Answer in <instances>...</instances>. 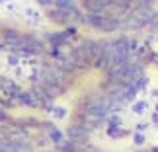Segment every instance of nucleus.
<instances>
[{"label": "nucleus", "mask_w": 158, "mask_h": 152, "mask_svg": "<svg viewBox=\"0 0 158 152\" xmlns=\"http://www.w3.org/2000/svg\"><path fill=\"white\" fill-rule=\"evenodd\" d=\"M90 133V127L88 125H74L69 129V137L72 138V142L74 141H82V138H86Z\"/></svg>", "instance_id": "7ed1b4c3"}, {"label": "nucleus", "mask_w": 158, "mask_h": 152, "mask_svg": "<svg viewBox=\"0 0 158 152\" xmlns=\"http://www.w3.org/2000/svg\"><path fill=\"white\" fill-rule=\"evenodd\" d=\"M86 22L90 23V26L104 27V26H106V22H107V18H106V16H102V14H88V16H86Z\"/></svg>", "instance_id": "39448f33"}, {"label": "nucleus", "mask_w": 158, "mask_h": 152, "mask_svg": "<svg viewBox=\"0 0 158 152\" xmlns=\"http://www.w3.org/2000/svg\"><path fill=\"white\" fill-rule=\"evenodd\" d=\"M86 8L90 10V14H102L104 10H107L113 2H104V0H90V2H84Z\"/></svg>", "instance_id": "20e7f679"}, {"label": "nucleus", "mask_w": 158, "mask_h": 152, "mask_svg": "<svg viewBox=\"0 0 158 152\" xmlns=\"http://www.w3.org/2000/svg\"><path fill=\"white\" fill-rule=\"evenodd\" d=\"M2 152H16V144L14 142H2Z\"/></svg>", "instance_id": "423d86ee"}, {"label": "nucleus", "mask_w": 158, "mask_h": 152, "mask_svg": "<svg viewBox=\"0 0 158 152\" xmlns=\"http://www.w3.org/2000/svg\"><path fill=\"white\" fill-rule=\"evenodd\" d=\"M144 107H147V105H144V103H137V105H135V111H143Z\"/></svg>", "instance_id": "0eeeda50"}, {"label": "nucleus", "mask_w": 158, "mask_h": 152, "mask_svg": "<svg viewBox=\"0 0 158 152\" xmlns=\"http://www.w3.org/2000/svg\"><path fill=\"white\" fill-rule=\"evenodd\" d=\"M150 16H152V10L148 8V2H141L133 10V14L127 20V26L129 27H143L150 22Z\"/></svg>", "instance_id": "f257e3e1"}, {"label": "nucleus", "mask_w": 158, "mask_h": 152, "mask_svg": "<svg viewBox=\"0 0 158 152\" xmlns=\"http://www.w3.org/2000/svg\"><path fill=\"white\" fill-rule=\"evenodd\" d=\"M111 45H113V59H115V64H123L127 63V59H129V39L127 37H119V39H115L111 41ZM113 64V66H115Z\"/></svg>", "instance_id": "f03ea898"}]
</instances>
